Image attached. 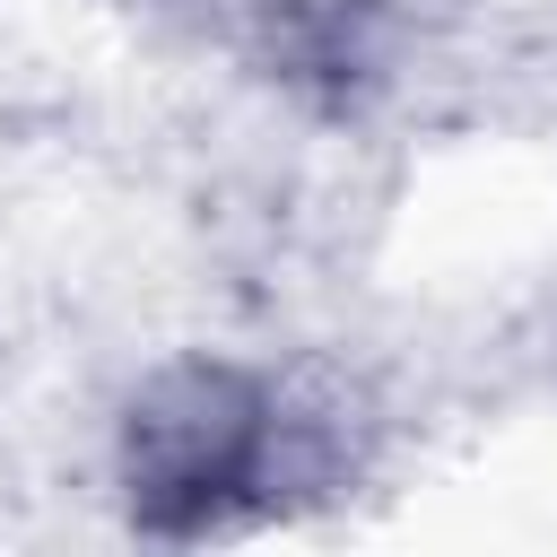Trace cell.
I'll list each match as a JSON object with an SVG mask.
<instances>
[{
  "label": "cell",
  "mask_w": 557,
  "mask_h": 557,
  "mask_svg": "<svg viewBox=\"0 0 557 557\" xmlns=\"http://www.w3.org/2000/svg\"><path fill=\"white\" fill-rule=\"evenodd\" d=\"M104 470H113L122 531L157 557H191L339 496L348 435L339 409L287 383L278 366L183 348L122 392Z\"/></svg>",
  "instance_id": "cell-1"
},
{
  "label": "cell",
  "mask_w": 557,
  "mask_h": 557,
  "mask_svg": "<svg viewBox=\"0 0 557 557\" xmlns=\"http://www.w3.org/2000/svg\"><path fill=\"white\" fill-rule=\"evenodd\" d=\"M252 44L313 113H357L392 70V0H244Z\"/></svg>",
  "instance_id": "cell-2"
}]
</instances>
